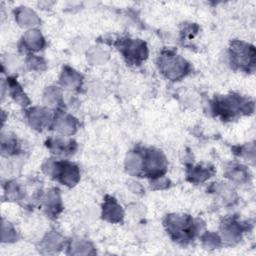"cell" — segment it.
Wrapping results in <instances>:
<instances>
[{
	"mask_svg": "<svg viewBox=\"0 0 256 256\" xmlns=\"http://www.w3.org/2000/svg\"><path fill=\"white\" fill-rule=\"evenodd\" d=\"M212 172H213L212 168H208V167L203 168L201 166H197L191 169L189 173V177H191V181L193 182H201L209 178Z\"/></svg>",
	"mask_w": 256,
	"mask_h": 256,
	"instance_id": "9",
	"label": "cell"
},
{
	"mask_svg": "<svg viewBox=\"0 0 256 256\" xmlns=\"http://www.w3.org/2000/svg\"><path fill=\"white\" fill-rule=\"evenodd\" d=\"M127 62L133 64H139L143 59L146 58L147 49L145 43L139 40H130L128 39L121 44L120 48Z\"/></svg>",
	"mask_w": 256,
	"mask_h": 256,
	"instance_id": "5",
	"label": "cell"
},
{
	"mask_svg": "<svg viewBox=\"0 0 256 256\" xmlns=\"http://www.w3.org/2000/svg\"><path fill=\"white\" fill-rule=\"evenodd\" d=\"M53 172L57 179L66 185H74L79 178V171L77 166L70 162H56L53 163Z\"/></svg>",
	"mask_w": 256,
	"mask_h": 256,
	"instance_id": "6",
	"label": "cell"
},
{
	"mask_svg": "<svg viewBox=\"0 0 256 256\" xmlns=\"http://www.w3.org/2000/svg\"><path fill=\"white\" fill-rule=\"evenodd\" d=\"M30 121L32 123V125H34L37 128H42L44 125L48 124L49 120H50V115L49 113H47V111L43 110V109H33L30 111Z\"/></svg>",
	"mask_w": 256,
	"mask_h": 256,
	"instance_id": "8",
	"label": "cell"
},
{
	"mask_svg": "<svg viewBox=\"0 0 256 256\" xmlns=\"http://www.w3.org/2000/svg\"><path fill=\"white\" fill-rule=\"evenodd\" d=\"M59 204H60V201H59V198L57 197V194L49 193L45 201V207L48 209V212L57 214V209L60 208Z\"/></svg>",
	"mask_w": 256,
	"mask_h": 256,
	"instance_id": "11",
	"label": "cell"
},
{
	"mask_svg": "<svg viewBox=\"0 0 256 256\" xmlns=\"http://www.w3.org/2000/svg\"><path fill=\"white\" fill-rule=\"evenodd\" d=\"M213 106L216 114L221 115L223 119H227L240 112H249V106H253V104L245 98L230 95L215 100Z\"/></svg>",
	"mask_w": 256,
	"mask_h": 256,
	"instance_id": "2",
	"label": "cell"
},
{
	"mask_svg": "<svg viewBox=\"0 0 256 256\" xmlns=\"http://www.w3.org/2000/svg\"><path fill=\"white\" fill-rule=\"evenodd\" d=\"M165 226L175 241L183 243L193 239L196 233V224L187 215H170L167 217Z\"/></svg>",
	"mask_w": 256,
	"mask_h": 256,
	"instance_id": "1",
	"label": "cell"
},
{
	"mask_svg": "<svg viewBox=\"0 0 256 256\" xmlns=\"http://www.w3.org/2000/svg\"><path fill=\"white\" fill-rule=\"evenodd\" d=\"M103 210L104 217L110 221H119L123 216L121 207L117 205L113 198H109V200H106Z\"/></svg>",
	"mask_w": 256,
	"mask_h": 256,
	"instance_id": "7",
	"label": "cell"
},
{
	"mask_svg": "<svg viewBox=\"0 0 256 256\" xmlns=\"http://www.w3.org/2000/svg\"><path fill=\"white\" fill-rule=\"evenodd\" d=\"M247 174L245 173L244 169H242L240 166L234 167L232 168V170L228 173V177H230L233 180H237V181H243L246 178Z\"/></svg>",
	"mask_w": 256,
	"mask_h": 256,
	"instance_id": "12",
	"label": "cell"
},
{
	"mask_svg": "<svg viewBox=\"0 0 256 256\" xmlns=\"http://www.w3.org/2000/svg\"><path fill=\"white\" fill-rule=\"evenodd\" d=\"M50 147L53 148L57 153H66V152H72L73 148L72 145H74L73 141H63V140H54L49 143Z\"/></svg>",
	"mask_w": 256,
	"mask_h": 256,
	"instance_id": "10",
	"label": "cell"
},
{
	"mask_svg": "<svg viewBox=\"0 0 256 256\" xmlns=\"http://www.w3.org/2000/svg\"><path fill=\"white\" fill-rule=\"evenodd\" d=\"M230 51L233 64L246 71H250L254 68L255 50L253 46L243 42L235 41L231 44Z\"/></svg>",
	"mask_w": 256,
	"mask_h": 256,
	"instance_id": "3",
	"label": "cell"
},
{
	"mask_svg": "<svg viewBox=\"0 0 256 256\" xmlns=\"http://www.w3.org/2000/svg\"><path fill=\"white\" fill-rule=\"evenodd\" d=\"M159 67L162 73L165 74L167 78L177 80L187 73L188 64L181 57L167 53L161 56L159 61Z\"/></svg>",
	"mask_w": 256,
	"mask_h": 256,
	"instance_id": "4",
	"label": "cell"
}]
</instances>
